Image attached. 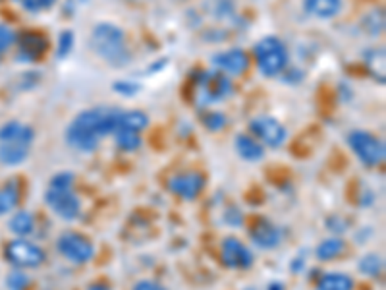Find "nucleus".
<instances>
[{"mask_svg": "<svg viewBox=\"0 0 386 290\" xmlns=\"http://www.w3.org/2000/svg\"><path fill=\"white\" fill-rule=\"evenodd\" d=\"M303 78H305V74H303L300 68H295V66H288V68H286V70L280 74L282 82H284V84H288V85L302 84Z\"/></svg>", "mask_w": 386, "mask_h": 290, "instance_id": "obj_34", "label": "nucleus"}, {"mask_svg": "<svg viewBox=\"0 0 386 290\" xmlns=\"http://www.w3.org/2000/svg\"><path fill=\"white\" fill-rule=\"evenodd\" d=\"M342 221V217H330L329 223H327V228L329 230H332L334 233V236H338V234H342L348 228V225H338Z\"/></svg>", "mask_w": 386, "mask_h": 290, "instance_id": "obj_36", "label": "nucleus"}, {"mask_svg": "<svg viewBox=\"0 0 386 290\" xmlns=\"http://www.w3.org/2000/svg\"><path fill=\"white\" fill-rule=\"evenodd\" d=\"M57 2H58V0H39V4H41L42 10H47V8L55 6Z\"/></svg>", "mask_w": 386, "mask_h": 290, "instance_id": "obj_39", "label": "nucleus"}, {"mask_svg": "<svg viewBox=\"0 0 386 290\" xmlns=\"http://www.w3.org/2000/svg\"><path fill=\"white\" fill-rule=\"evenodd\" d=\"M253 57L265 78H280L282 72L290 66L288 47L276 35H267L255 43Z\"/></svg>", "mask_w": 386, "mask_h": 290, "instance_id": "obj_4", "label": "nucleus"}, {"mask_svg": "<svg viewBox=\"0 0 386 290\" xmlns=\"http://www.w3.org/2000/svg\"><path fill=\"white\" fill-rule=\"evenodd\" d=\"M74 45H76V33L72 29H64L58 33V45H57V57L60 60L70 57V52L74 50Z\"/></svg>", "mask_w": 386, "mask_h": 290, "instance_id": "obj_27", "label": "nucleus"}, {"mask_svg": "<svg viewBox=\"0 0 386 290\" xmlns=\"http://www.w3.org/2000/svg\"><path fill=\"white\" fill-rule=\"evenodd\" d=\"M244 290H255V289H251V286H247V289H244Z\"/></svg>", "mask_w": 386, "mask_h": 290, "instance_id": "obj_40", "label": "nucleus"}, {"mask_svg": "<svg viewBox=\"0 0 386 290\" xmlns=\"http://www.w3.org/2000/svg\"><path fill=\"white\" fill-rule=\"evenodd\" d=\"M87 290H110V284L105 283V281H97L87 286Z\"/></svg>", "mask_w": 386, "mask_h": 290, "instance_id": "obj_37", "label": "nucleus"}, {"mask_svg": "<svg viewBox=\"0 0 386 290\" xmlns=\"http://www.w3.org/2000/svg\"><path fill=\"white\" fill-rule=\"evenodd\" d=\"M10 233H14L20 238H28L29 234L35 230V217L25 209H20L12 215V219L8 221Z\"/></svg>", "mask_w": 386, "mask_h": 290, "instance_id": "obj_20", "label": "nucleus"}, {"mask_svg": "<svg viewBox=\"0 0 386 290\" xmlns=\"http://www.w3.org/2000/svg\"><path fill=\"white\" fill-rule=\"evenodd\" d=\"M18 47H20V52H18V60L20 62H37L39 58L45 57V52L49 50V37L45 35L42 31H37V29H29V31H23L18 35Z\"/></svg>", "mask_w": 386, "mask_h": 290, "instance_id": "obj_12", "label": "nucleus"}, {"mask_svg": "<svg viewBox=\"0 0 386 290\" xmlns=\"http://www.w3.org/2000/svg\"><path fill=\"white\" fill-rule=\"evenodd\" d=\"M57 250L64 260L76 263V265H85L95 257L93 242L85 234L76 233V230H68V233L60 234L57 240Z\"/></svg>", "mask_w": 386, "mask_h": 290, "instance_id": "obj_6", "label": "nucleus"}, {"mask_svg": "<svg viewBox=\"0 0 386 290\" xmlns=\"http://www.w3.org/2000/svg\"><path fill=\"white\" fill-rule=\"evenodd\" d=\"M113 91L122 95V97H134L141 91V85L137 82H127V79H118L113 84Z\"/></svg>", "mask_w": 386, "mask_h": 290, "instance_id": "obj_30", "label": "nucleus"}, {"mask_svg": "<svg viewBox=\"0 0 386 290\" xmlns=\"http://www.w3.org/2000/svg\"><path fill=\"white\" fill-rule=\"evenodd\" d=\"M346 250V240L340 238V236H330V238H324L315 250V255L319 262H332L340 255L344 254Z\"/></svg>", "mask_w": 386, "mask_h": 290, "instance_id": "obj_19", "label": "nucleus"}, {"mask_svg": "<svg viewBox=\"0 0 386 290\" xmlns=\"http://www.w3.org/2000/svg\"><path fill=\"white\" fill-rule=\"evenodd\" d=\"M358 271L361 275L371 277V279L382 275V271H385V260H382V255L371 252V254H365L363 257H359Z\"/></svg>", "mask_w": 386, "mask_h": 290, "instance_id": "obj_24", "label": "nucleus"}, {"mask_svg": "<svg viewBox=\"0 0 386 290\" xmlns=\"http://www.w3.org/2000/svg\"><path fill=\"white\" fill-rule=\"evenodd\" d=\"M191 87V103L197 106H211L215 103L226 101L234 91L230 78L218 72L212 70H195L190 78Z\"/></svg>", "mask_w": 386, "mask_h": 290, "instance_id": "obj_3", "label": "nucleus"}, {"mask_svg": "<svg viewBox=\"0 0 386 290\" xmlns=\"http://www.w3.org/2000/svg\"><path fill=\"white\" fill-rule=\"evenodd\" d=\"M249 132L263 145V147L278 149L288 140V130L280 121H276L274 116L261 114L249 121Z\"/></svg>", "mask_w": 386, "mask_h": 290, "instance_id": "obj_7", "label": "nucleus"}, {"mask_svg": "<svg viewBox=\"0 0 386 290\" xmlns=\"http://www.w3.org/2000/svg\"><path fill=\"white\" fill-rule=\"evenodd\" d=\"M89 45L101 60H105L114 68H122L132 60V52L127 49L124 29L114 26L110 21H101L93 28Z\"/></svg>", "mask_w": 386, "mask_h": 290, "instance_id": "obj_2", "label": "nucleus"}, {"mask_svg": "<svg viewBox=\"0 0 386 290\" xmlns=\"http://www.w3.org/2000/svg\"><path fill=\"white\" fill-rule=\"evenodd\" d=\"M4 257L18 269H33L45 263L47 254H45V250L39 248L33 242H29L28 238H16L4 250Z\"/></svg>", "mask_w": 386, "mask_h": 290, "instance_id": "obj_9", "label": "nucleus"}, {"mask_svg": "<svg viewBox=\"0 0 386 290\" xmlns=\"http://www.w3.org/2000/svg\"><path fill=\"white\" fill-rule=\"evenodd\" d=\"M348 145L353 151V155L358 157L359 163L369 169H375L382 164L386 157L385 142L379 135H375L369 130H351L348 134Z\"/></svg>", "mask_w": 386, "mask_h": 290, "instance_id": "obj_5", "label": "nucleus"}, {"mask_svg": "<svg viewBox=\"0 0 386 290\" xmlns=\"http://www.w3.org/2000/svg\"><path fill=\"white\" fill-rule=\"evenodd\" d=\"M149 116L147 113H143L141 108H132V111H120L118 128L122 130H132L141 134L143 130H147Z\"/></svg>", "mask_w": 386, "mask_h": 290, "instance_id": "obj_18", "label": "nucleus"}, {"mask_svg": "<svg viewBox=\"0 0 386 290\" xmlns=\"http://www.w3.org/2000/svg\"><path fill=\"white\" fill-rule=\"evenodd\" d=\"M0 60H2V52H0Z\"/></svg>", "mask_w": 386, "mask_h": 290, "instance_id": "obj_41", "label": "nucleus"}, {"mask_svg": "<svg viewBox=\"0 0 386 290\" xmlns=\"http://www.w3.org/2000/svg\"><path fill=\"white\" fill-rule=\"evenodd\" d=\"M356 283L346 273H323L317 281V290H353Z\"/></svg>", "mask_w": 386, "mask_h": 290, "instance_id": "obj_21", "label": "nucleus"}, {"mask_svg": "<svg viewBox=\"0 0 386 290\" xmlns=\"http://www.w3.org/2000/svg\"><path fill=\"white\" fill-rule=\"evenodd\" d=\"M113 135L114 142H116V147L120 151H124V153H134V151H137L141 147V143H143L141 134L132 132V130H122V128H118Z\"/></svg>", "mask_w": 386, "mask_h": 290, "instance_id": "obj_25", "label": "nucleus"}, {"mask_svg": "<svg viewBox=\"0 0 386 290\" xmlns=\"http://www.w3.org/2000/svg\"><path fill=\"white\" fill-rule=\"evenodd\" d=\"M120 108L113 106H93L85 108L66 126L64 140L79 153H95L101 140L113 135L118 130Z\"/></svg>", "mask_w": 386, "mask_h": 290, "instance_id": "obj_1", "label": "nucleus"}, {"mask_svg": "<svg viewBox=\"0 0 386 290\" xmlns=\"http://www.w3.org/2000/svg\"><path fill=\"white\" fill-rule=\"evenodd\" d=\"M45 203L50 211L62 221H76L81 215V199L77 198L74 188H52L45 191Z\"/></svg>", "mask_w": 386, "mask_h": 290, "instance_id": "obj_8", "label": "nucleus"}, {"mask_svg": "<svg viewBox=\"0 0 386 290\" xmlns=\"http://www.w3.org/2000/svg\"><path fill=\"white\" fill-rule=\"evenodd\" d=\"M249 238L259 250H274L280 246L282 230L267 217H257L249 227Z\"/></svg>", "mask_w": 386, "mask_h": 290, "instance_id": "obj_13", "label": "nucleus"}, {"mask_svg": "<svg viewBox=\"0 0 386 290\" xmlns=\"http://www.w3.org/2000/svg\"><path fill=\"white\" fill-rule=\"evenodd\" d=\"M132 290H169L166 286H162L161 283H157V281H140L137 284H134V289Z\"/></svg>", "mask_w": 386, "mask_h": 290, "instance_id": "obj_35", "label": "nucleus"}, {"mask_svg": "<svg viewBox=\"0 0 386 290\" xmlns=\"http://www.w3.org/2000/svg\"><path fill=\"white\" fill-rule=\"evenodd\" d=\"M16 41H18V33H16L14 29L0 23V52L10 49L12 45H16Z\"/></svg>", "mask_w": 386, "mask_h": 290, "instance_id": "obj_33", "label": "nucleus"}, {"mask_svg": "<svg viewBox=\"0 0 386 290\" xmlns=\"http://www.w3.org/2000/svg\"><path fill=\"white\" fill-rule=\"evenodd\" d=\"M222 219H225V223L228 225V227L239 228V227H244V219H246V217H244V213L239 211V207L230 206L225 209Z\"/></svg>", "mask_w": 386, "mask_h": 290, "instance_id": "obj_31", "label": "nucleus"}, {"mask_svg": "<svg viewBox=\"0 0 386 290\" xmlns=\"http://www.w3.org/2000/svg\"><path fill=\"white\" fill-rule=\"evenodd\" d=\"M363 62L373 78L385 84V50L382 49H367L363 52Z\"/></svg>", "mask_w": 386, "mask_h": 290, "instance_id": "obj_23", "label": "nucleus"}, {"mask_svg": "<svg viewBox=\"0 0 386 290\" xmlns=\"http://www.w3.org/2000/svg\"><path fill=\"white\" fill-rule=\"evenodd\" d=\"M201 122H203V126L209 130V132H220L222 128L226 126V118L225 113H220V111H207V113L201 114Z\"/></svg>", "mask_w": 386, "mask_h": 290, "instance_id": "obj_28", "label": "nucleus"}, {"mask_svg": "<svg viewBox=\"0 0 386 290\" xmlns=\"http://www.w3.org/2000/svg\"><path fill=\"white\" fill-rule=\"evenodd\" d=\"M33 142H35L33 138H16V140L0 142V164L20 167L21 163H25Z\"/></svg>", "mask_w": 386, "mask_h": 290, "instance_id": "obj_15", "label": "nucleus"}, {"mask_svg": "<svg viewBox=\"0 0 386 290\" xmlns=\"http://www.w3.org/2000/svg\"><path fill=\"white\" fill-rule=\"evenodd\" d=\"M361 28H363V31H365L367 35L371 37L382 35V31H385V12H382V8H375V10H371V12L361 20Z\"/></svg>", "mask_w": 386, "mask_h": 290, "instance_id": "obj_26", "label": "nucleus"}, {"mask_svg": "<svg viewBox=\"0 0 386 290\" xmlns=\"http://www.w3.org/2000/svg\"><path fill=\"white\" fill-rule=\"evenodd\" d=\"M249 55L244 49H228L222 52H217L212 57V66L218 72L226 74L228 78L230 76H244L249 70Z\"/></svg>", "mask_w": 386, "mask_h": 290, "instance_id": "obj_14", "label": "nucleus"}, {"mask_svg": "<svg viewBox=\"0 0 386 290\" xmlns=\"http://www.w3.org/2000/svg\"><path fill=\"white\" fill-rule=\"evenodd\" d=\"M207 178L203 172L199 170H186V172H178L169 180L170 194H174L176 198L186 199V201H193L201 196L205 190Z\"/></svg>", "mask_w": 386, "mask_h": 290, "instance_id": "obj_11", "label": "nucleus"}, {"mask_svg": "<svg viewBox=\"0 0 386 290\" xmlns=\"http://www.w3.org/2000/svg\"><path fill=\"white\" fill-rule=\"evenodd\" d=\"M220 262L225 267L234 271L249 269L255 262V255L244 242L236 236H226L220 244Z\"/></svg>", "mask_w": 386, "mask_h": 290, "instance_id": "obj_10", "label": "nucleus"}, {"mask_svg": "<svg viewBox=\"0 0 386 290\" xmlns=\"http://www.w3.org/2000/svg\"><path fill=\"white\" fill-rule=\"evenodd\" d=\"M31 279L28 277V273H23L21 269L10 271L6 277V289L8 290H28Z\"/></svg>", "mask_w": 386, "mask_h": 290, "instance_id": "obj_29", "label": "nucleus"}, {"mask_svg": "<svg viewBox=\"0 0 386 290\" xmlns=\"http://www.w3.org/2000/svg\"><path fill=\"white\" fill-rule=\"evenodd\" d=\"M74 182H76L74 172H70V170H62V172L52 174L49 186H52V188H74Z\"/></svg>", "mask_w": 386, "mask_h": 290, "instance_id": "obj_32", "label": "nucleus"}, {"mask_svg": "<svg viewBox=\"0 0 386 290\" xmlns=\"http://www.w3.org/2000/svg\"><path fill=\"white\" fill-rule=\"evenodd\" d=\"M20 182L18 180H10L4 184V188L0 190V217L6 213L14 211L16 206L20 203Z\"/></svg>", "mask_w": 386, "mask_h": 290, "instance_id": "obj_22", "label": "nucleus"}, {"mask_svg": "<svg viewBox=\"0 0 386 290\" xmlns=\"http://www.w3.org/2000/svg\"><path fill=\"white\" fill-rule=\"evenodd\" d=\"M236 155L246 163H259L265 159V147L251 134H238L234 138Z\"/></svg>", "mask_w": 386, "mask_h": 290, "instance_id": "obj_16", "label": "nucleus"}, {"mask_svg": "<svg viewBox=\"0 0 386 290\" xmlns=\"http://www.w3.org/2000/svg\"><path fill=\"white\" fill-rule=\"evenodd\" d=\"M303 10L317 20H332L342 10V0H303Z\"/></svg>", "mask_w": 386, "mask_h": 290, "instance_id": "obj_17", "label": "nucleus"}, {"mask_svg": "<svg viewBox=\"0 0 386 290\" xmlns=\"http://www.w3.org/2000/svg\"><path fill=\"white\" fill-rule=\"evenodd\" d=\"M267 290H286V289H284V284H282L280 281H273V283H268Z\"/></svg>", "mask_w": 386, "mask_h": 290, "instance_id": "obj_38", "label": "nucleus"}]
</instances>
